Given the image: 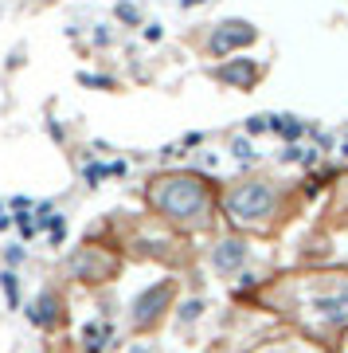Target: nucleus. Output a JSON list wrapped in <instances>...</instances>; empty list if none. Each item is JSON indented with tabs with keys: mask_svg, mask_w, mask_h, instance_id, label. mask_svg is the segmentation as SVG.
Listing matches in <instances>:
<instances>
[{
	"mask_svg": "<svg viewBox=\"0 0 348 353\" xmlns=\"http://www.w3.org/2000/svg\"><path fill=\"white\" fill-rule=\"evenodd\" d=\"M254 303L290 318L313 338L348 334V267H313L290 271L254 290Z\"/></svg>",
	"mask_w": 348,
	"mask_h": 353,
	"instance_id": "obj_1",
	"label": "nucleus"
},
{
	"mask_svg": "<svg viewBox=\"0 0 348 353\" xmlns=\"http://www.w3.org/2000/svg\"><path fill=\"white\" fill-rule=\"evenodd\" d=\"M145 204L176 232H208L219 212V189L204 173L164 169L145 181Z\"/></svg>",
	"mask_w": 348,
	"mask_h": 353,
	"instance_id": "obj_2",
	"label": "nucleus"
},
{
	"mask_svg": "<svg viewBox=\"0 0 348 353\" xmlns=\"http://www.w3.org/2000/svg\"><path fill=\"white\" fill-rule=\"evenodd\" d=\"M282 201L286 196L278 189V181H270V176H243V181H235L219 192V208H224L227 220L243 232H259V236H270L278 220L286 224Z\"/></svg>",
	"mask_w": 348,
	"mask_h": 353,
	"instance_id": "obj_3",
	"label": "nucleus"
},
{
	"mask_svg": "<svg viewBox=\"0 0 348 353\" xmlns=\"http://www.w3.org/2000/svg\"><path fill=\"white\" fill-rule=\"evenodd\" d=\"M67 271H71V279H78V283L98 287V283L118 279L122 259H118V252L102 248V243H83V248H75V255L67 259Z\"/></svg>",
	"mask_w": 348,
	"mask_h": 353,
	"instance_id": "obj_4",
	"label": "nucleus"
},
{
	"mask_svg": "<svg viewBox=\"0 0 348 353\" xmlns=\"http://www.w3.org/2000/svg\"><path fill=\"white\" fill-rule=\"evenodd\" d=\"M173 299H176L173 279H164V283H157V287L141 290V294L133 299V306H129V326H133V334H153V330L164 322Z\"/></svg>",
	"mask_w": 348,
	"mask_h": 353,
	"instance_id": "obj_5",
	"label": "nucleus"
},
{
	"mask_svg": "<svg viewBox=\"0 0 348 353\" xmlns=\"http://www.w3.org/2000/svg\"><path fill=\"white\" fill-rule=\"evenodd\" d=\"M28 318H32L39 330H47V334L63 330V322H67V303H63V294L55 287H43L39 299L28 306Z\"/></svg>",
	"mask_w": 348,
	"mask_h": 353,
	"instance_id": "obj_6",
	"label": "nucleus"
},
{
	"mask_svg": "<svg viewBox=\"0 0 348 353\" xmlns=\"http://www.w3.org/2000/svg\"><path fill=\"white\" fill-rule=\"evenodd\" d=\"M250 39H254V28H250V24H219V32L212 36L208 51H212V55H227L231 48L250 43Z\"/></svg>",
	"mask_w": 348,
	"mask_h": 353,
	"instance_id": "obj_7",
	"label": "nucleus"
},
{
	"mask_svg": "<svg viewBox=\"0 0 348 353\" xmlns=\"http://www.w3.org/2000/svg\"><path fill=\"white\" fill-rule=\"evenodd\" d=\"M243 255H247V248H243V243H239V240H227L224 252H215V267H235Z\"/></svg>",
	"mask_w": 348,
	"mask_h": 353,
	"instance_id": "obj_8",
	"label": "nucleus"
},
{
	"mask_svg": "<svg viewBox=\"0 0 348 353\" xmlns=\"http://www.w3.org/2000/svg\"><path fill=\"white\" fill-rule=\"evenodd\" d=\"M0 279H4V290H8V303H20V294H16V275H12V271H4V275H0Z\"/></svg>",
	"mask_w": 348,
	"mask_h": 353,
	"instance_id": "obj_9",
	"label": "nucleus"
},
{
	"mask_svg": "<svg viewBox=\"0 0 348 353\" xmlns=\"http://www.w3.org/2000/svg\"><path fill=\"white\" fill-rule=\"evenodd\" d=\"M340 353H348V338H340Z\"/></svg>",
	"mask_w": 348,
	"mask_h": 353,
	"instance_id": "obj_10",
	"label": "nucleus"
},
{
	"mask_svg": "<svg viewBox=\"0 0 348 353\" xmlns=\"http://www.w3.org/2000/svg\"><path fill=\"white\" fill-rule=\"evenodd\" d=\"M39 4H55V0H39Z\"/></svg>",
	"mask_w": 348,
	"mask_h": 353,
	"instance_id": "obj_11",
	"label": "nucleus"
}]
</instances>
